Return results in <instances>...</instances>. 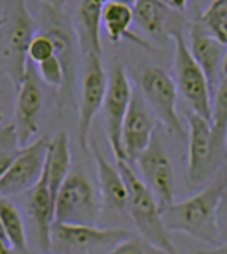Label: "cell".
<instances>
[{"mask_svg": "<svg viewBox=\"0 0 227 254\" xmlns=\"http://www.w3.org/2000/svg\"><path fill=\"white\" fill-rule=\"evenodd\" d=\"M227 188V173L219 175L195 195L173 202L162 210V219L169 232H179L202 243L219 245L216 211Z\"/></svg>", "mask_w": 227, "mask_h": 254, "instance_id": "obj_1", "label": "cell"}, {"mask_svg": "<svg viewBox=\"0 0 227 254\" xmlns=\"http://www.w3.org/2000/svg\"><path fill=\"white\" fill-rule=\"evenodd\" d=\"M116 165L126 181L129 202L127 213L135 224L138 234L146 242L154 245L166 254H179L175 243L171 242L170 232L162 219V211L153 192L146 188L143 180L138 177L134 167L124 161H116Z\"/></svg>", "mask_w": 227, "mask_h": 254, "instance_id": "obj_2", "label": "cell"}, {"mask_svg": "<svg viewBox=\"0 0 227 254\" xmlns=\"http://www.w3.org/2000/svg\"><path fill=\"white\" fill-rule=\"evenodd\" d=\"M102 198L92 183L72 172L60 186L54 205V222L68 226H97Z\"/></svg>", "mask_w": 227, "mask_h": 254, "instance_id": "obj_3", "label": "cell"}, {"mask_svg": "<svg viewBox=\"0 0 227 254\" xmlns=\"http://www.w3.org/2000/svg\"><path fill=\"white\" fill-rule=\"evenodd\" d=\"M170 38L173 40L175 45L173 68L176 89L189 103L192 113L211 123V97L213 94H211L208 79L202 67L192 58L183 30H175Z\"/></svg>", "mask_w": 227, "mask_h": 254, "instance_id": "obj_4", "label": "cell"}, {"mask_svg": "<svg viewBox=\"0 0 227 254\" xmlns=\"http://www.w3.org/2000/svg\"><path fill=\"white\" fill-rule=\"evenodd\" d=\"M132 234L127 229H100L97 226H68L54 222L51 254H108Z\"/></svg>", "mask_w": 227, "mask_h": 254, "instance_id": "obj_5", "label": "cell"}, {"mask_svg": "<svg viewBox=\"0 0 227 254\" xmlns=\"http://www.w3.org/2000/svg\"><path fill=\"white\" fill-rule=\"evenodd\" d=\"M140 92L167 132L184 140L187 137V132L176 110L178 89L175 79L166 70L159 67H150L143 70L142 76H140Z\"/></svg>", "mask_w": 227, "mask_h": 254, "instance_id": "obj_6", "label": "cell"}, {"mask_svg": "<svg viewBox=\"0 0 227 254\" xmlns=\"http://www.w3.org/2000/svg\"><path fill=\"white\" fill-rule=\"evenodd\" d=\"M37 26L38 32H43L48 37H51L54 43V50L59 61L62 62L65 70V89L60 94V102L59 105L64 107V102L67 97L72 95V87H73V79H75V64H76V46L78 38L76 32L72 21L64 11L54 10L46 5H40L37 14Z\"/></svg>", "mask_w": 227, "mask_h": 254, "instance_id": "obj_7", "label": "cell"}, {"mask_svg": "<svg viewBox=\"0 0 227 254\" xmlns=\"http://www.w3.org/2000/svg\"><path fill=\"white\" fill-rule=\"evenodd\" d=\"M132 95H134V87L130 84L126 68L121 62H114L108 73L104 110L110 148H112L116 161L124 162H126V156H124L122 149V124L130 107Z\"/></svg>", "mask_w": 227, "mask_h": 254, "instance_id": "obj_8", "label": "cell"}, {"mask_svg": "<svg viewBox=\"0 0 227 254\" xmlns=\"http://www.w3.org/2000/svg\"><path fill=\"white\" fill-rule=\"evenodd\" d=\"M142 172V180L151 190L161 211L175 202V173L167 149L156 130L151 143L135 161Z\"/></svg>", "mask_w": 227, "mask_h": 254, "instance_id": "obj_9", "label": "cell"}, {"mask_svg": "<svg viewBox=\"0 0 227 254\" xmlns=\"http://www.w3.org/2000/svg\"><path fill=\"white\" fill-rule=\"evenodd\" d=\"M108 84V73L99 56L84 58V75L81 81V100L78 107V141L86 154H89V133L94 119L104 107Z\"/></svg>", "mask_w": 227, "mask_h": 254, "instance_id": "obj_10", "label": "cell"}, {"mask_svg": "<svg viewBox=\"0 0 227 254\" xmlns=\"http://www.w3.org/2000/svg\"><path fill=\"white\" fill-rule=\"evenodd\" d=\"M48 143V135H42L18 151L8 172L0 180V197L10 198L34 189L45 170Z\"/></svg>", "mask_w": 227, "mask_h": 254, "instance_id": "obj_11", "label": "cell"}, {"mask_svg": "<svg viewBox=\"0 0 227 254\" xmlns=\"http://www.w3.org/2000/svg\"><path fill=\"white\" fill-rule=\"evenodd\" d=\"M38 32L37 19L30 14L26 0H16L13 10V18L6 30V46H5V70L11 78L14 87H19L22 76L26 73L29 58V45Z\"/></svg>", "mask_w": 227, "mask_h": 254, "instance_id": "obj_12", "label": "cell"}, {"mask_svg": "<svg viewBox=\"0 0 227 254\" xmlns=\"http://www.w3.org/2000/svg\"><path fill=\"white\" fill-rule=\"evenodd\" d=\"M187 126V178L194 185H202L213 175L221 156L213 143L211 123L191 111Z\"/></svg>", "mask_w": 227, "mask_h": 254, "instance_id": "obj_13", "label": "cell"}, {"mask_svg": "<svg viewBox=\"0 0 227 254\" xmlns=\"http://www.w3.org/2000/svg\"><path fill=\"white\" fill-rule=\"evenodd\" d=\"M38 73L34 64L29 61L26 73L22 76V81L16 89V108H14V129H16V137L19 148H26L30 145L38 133L40 127V115L43 108V91L40 81H38Z\"/></svg>", "mask_w": 227, "mask_h": 254, "instance_id": "obj_14", "label": "cell"}, {"mask_svg": "<svg viewBox=\"0 0 227 254\" xmlns=\"http://www.w3.org/2000/svg\"><path fill=\"white\" fill-rule=\"evenodd\" d=\"M158 118L148 107L140 89H134L130 107L122 124V149L126 162L134 165L138 156L148 148L158 130Z\"/></svg>", "mask_w": 227, "mask_h": 254, "instance_id": "obj_15", "label": "cell"}, {"mask_svg": "<svg viewBox=\"0 0 227 254\" xmlns=\"http://www.w3.org/2000/svg\"><path fill=\"white\" fill-rule=\"evenodd\" d=\"M187 46H189L195 62L202 67L203 73L208 79L211 94H213L223 76L221 67L227 46L219 43L215 37H211L199 21L194 22L189 29V43H187Z\"/></svg>", "mask_w": 227, "mask_h": 254, "instance_id": "obj_16", "label": "cell"}, {"mask_svg": "<svg viewBox=\"0 0 227 254\" xmlns=\"http://www.w3.org/2000/svg\"><path fill=\"white\" fill-rule=\"evenodd\" d=\"M89 153L96 162L102 202L107 205V208L113 211H127L129 192L118 165H113L100 153L97 143L94 140L89 141Z\"/></svg>", "mask_w": 227, "mask_h": 254, "instance_id": "obj_17", "label": "cell"}, {"mask_svg": "<svg viewBox=\"0 0 227 254\" xmlns=\"http://www.w3.org/2000/svg\"><path fill=\"white\" fill-rule=\"evenodd\" d=\"M107 0H81L76 10V38L83 58H102V11Z\"/></svg>", "mask_w": 227, "mask_h": 254, "instance_id": "obj_18", "label": "cell"}, {"mask_svg": "<svg viewBox=\"0 0 227 254\" xmlns=\"http://www.w3.org/2000/svg\"><path fill=\"white\" fill-rule=\"evenodd\" d=\"M54 205H56V198H54L50 189L46 172L43 170L40 181L37 183L32 189V192H30L29 213H30V218L35 222L38 242H40V246L45 253H50L51 229L54 224Z\"/></svg>", "mask_w": 227, "mask_h": 254, "instance_id": "obj_19", "label": "cell"}, {"mask_svg": "<svg viewBox=\"0 0 227 254\" xmlns=\"http://www.w3.org/2000/svg\"><path fill=\"white\" fill-rule=\"evenodd\" d=\"M134 22V8L132 6L113 2L105 3L104 11H102V26L105 27L110 42L113 45H118L122 40H129V42L142 46L145 50H153L150 43L145 42L143 38L137 37L130 30Z\"/></svg>", "mask_w": 227, "mask_h": 254, "instance_id": "obj_20", "label": "cell"}, {"mask_svg": "<svg viewBox=\"0 0 227 254\" xmlns=\"http://www.w3.org/2000/svg\"><path fill=\"white\" fill-rule=\"evenodd\" d=\"M132 8H134V21L148 35L164 40L170 38V35L178 30V27L171 24L173 11L158 0H137Z\"/></svg>", "mask_w": 227, "mask_h": 254, "instance_id": "obj_21", "label": "cell"}, {"mask_svg": "<svg viewBox=\"0 0 227 254\" xmlns=\"http://www.w3.org/2000/svg\"><path fill=\"white\" fill-rule=\"evenodd\" d=\"M45 172L48 177L50 189L56 198L60 186L72 173V151H70V140L67 132H59L54 138H50Z\"/></svg>", "mask_w": 227, "mask_h": 254, "instance_id": "obj_22", "label": "cell"}, {"mask_svg": "<svg viewBox=\"0 0 227 254\" xmlns=\"http://www.w3.org/2000/svg\"><path fill=\"white\" fill-rule=\"evenodd\" d=\"M0 222L5 230L6 240L13 251H27V234L21 213L16 206L10 202V198L0 197Z\"/></svg>", "mask_w": 227, "mask_h": 254, "instance_id": "obj_23", "label": "cell"}, {"mask_svg": "<svg viewBox=\"0 0 227 254\" xmlns=\"http://www.w3.org/2000/svg\"><path fill=\"white\" fill-rule=\"evenodd\" d=\"M211 129H213V143L218 154H227V76L221 78L211 99Z\"/></svg>", "mask_w": 227, "mask_h": 254, "instance_id": "obj_24", "label": "cell"}, {"mask_svg": "<svg viewBox=\"0 0 227 254\" xmlns=\"http://www.w3.org/2000/svg\"><path fill=\"white\" fill-rule=\"evenodd\" d=\"M199 22L211 37L227 46V0H213L202 13Z\"/></svg>", "mask_w": 227, "mask_h": 254, "instance_id": "obj_25", "label": "cell"}, {"mask_svg": "<svg viewBox=\"0 0 227 254\" xmlns=\"http://www.w3.org/2000/svg\"><path fill=\"white\" fill-rule=\"evenodd\" d=\"M37 73L42 81H45L48 86L57 89L59 95L65 89V70L57 56H53L51 59L45 61L37 65Z\"/></svg>", "mask_w": 227, "mask_h": 254, "instance_id": "obj_26", "label": "cell"}, {"mask_svg": "<svg viewBox=\"0 0 227 254\" xmlns=\"http://www.w3.org/2000/svg\"><path fill=\"white\" fill-rule=\"evenodd\" d=\"M54 54H56V50H54V43L51 37L43 34V32H37L29 45V51H27V58L30 59V62L38 65V64L51 59Z\"/></svg>", "mask_w": 227, "mask_h": 254, "instance_id": "obj_27", "label": "cell"}, {"mask_svg": "<svg viewBox=\"0 0 227 254\" xmlns=\"http://www.w3.org/2000/svg\"><path fill=\"white\" fill-rule=\"evenodd\" d=\"M108 254H166L154 245L146 242L140 235H132L126 242L119 243L116 248H113Z\"/></svg>", "mask_w": 227, "mask_h": 254, "instance_id": "obj_28", "label": "cell"}, {"mask_svg": "<svg viewBox=\"0 0 227 254\" xmlns=\"http://www.w3.org/2000/svg\"><path fill=\"white\" fill-rule=\"evenodd\" d=\"M216 224H218V240L219 245H227V188L223 194L221 202H219L216 211Z\"/></svg>", "mask_w": 227, "mask_h": 254, "instance_id": "obj_29", "label": "cell"}, {"mask_svg": "<svg viewBox=\"0 0 227 254\" xmlns=\"http://www.w3.org/2000/svg\"><path fill=\"white\" fill-rule=\"evenodd\" d=\"M16 154L18 153H3V154H0V180H2L5 177V173L8 172V169L11 167Z\"/></svg>", "mask_w": 227, "mask_h": 254, "instance_id": "obj_30", "label": "cell"}, {"mask_svg": "<svg viewBox=\"0 0 227 254\" xmlns=\"http://www.w3.org/2000/svg\"><path fill=\"white\" fill-rule=\"evenodd\" d=\"M158 2H161L162 5H166L171 11L183 13V11H186L189 0H158Z\"/></svg>", "mask_w": 227, "mask_h": 254, "instance_id": "obj_31", "label": "cell"}, {"mask_svg": "<svg viewBox=\"0 0 227 254\" xmlns=\"http://www.w3.org/2000/svg\"><path fill=\"white\" fill-rule=\"evenodd\" d=\"M68 0H40L42 5H46L50 8H54V10H59V11H64V6L67 5Z\"/></svg>", "mask_w": 227, "mask_h": 254, "instance_id": "obj_32", "label": "cell"}, {"mask_svg": "<svg viewBox=\"0 0 227 254\" xmlns=\"http://www.w3.org/2000/svg\"><path fill=\"white\" fill-rule=\"evenodd\" d=\"M195 254H227V245H221L216 246L213 250H207V251H199Z\"/></svg>", "mask_w": 227, "mask_h": 254, "instance_id": "obj_33", "label": "cell"}, {"mask_svg": "<svg viewBox=\"0 0 227 254\" xmlns=\"http://www.w3.org/2000/svg\"><path fill=\"white\" fill-rule=\"evenodd\" d=\"M0 254H11L10 245L6 242H3V240H0Z\"/></svg>", "mask_w": 227, "mask_h": 254, "instance_id": "obj_34", "label": "cell"}, {"mask_svg": "<svg viewBox=\"0 0 227 254\" xmlns=\"http://www.w3.org/2000/svg\"><path fill=\"white\" fill-rule=\"evenodd\" d=\"M107 2H113V3H122V5H129L134 6L137 0H107Z\"/></svg>", "mask_w": 227, "mask_h": 254, "instance_id": "obj_35", "label": "cell"}, {"mask_svg": "<svg viewBox=\"0 0 227 254\" xmlns=\"http://www.w3.org/2000/svg\"><path fill=\"white\" fill-rule=\"evenodd\" d=\"M221 75H223V78H224V76H227V51H226L224 61H223V67H221Z\"/></svg>", "mask_w": 227, "mask_h": 254, "instance_id": "obj_36", "label": "cell"}, {"mask_svg": "<svg viewBox=\"0 0 227 254\" xmlns=\"http://www.w3.org/2000/svg\"><path fill=\"white\" fill-rule=\"evenodd\" d=\"M0 240H3V242L8 243V240H6V235H5V230L2 227V222H0Z\"/></svg>", "mask_w": 227, "mask_h": 254, "instance_id": "obj_37", "label": "cell"}, {"mask_svg": "<svg viewBox=\"0 0 227 254\" xmlns=\"http://www.w3.org/2000/svg\"><path fill=\"white\" fill-rule=\"evenodd\" d=\"M6 21H8V18H5V16H0V29H2V27H5Z\"/></svg>", "mask_w": 227, "mask_h": 254, "instance_id": "obj_38", "label": "cell"}, {"mask_svg": "<svg viewBox=\"0 0 227 254\" xmlns=\"http://www.w3.org/2000/svg\"><path fill=\"white\" fill-rule=\"evenodd\" d=\"M2 119H3V113H2V110H0V123H2Z\"/></svg>", "mask_w": 227, "mask_h": 254, "instance_id": "obj_39", "label": "cell"}, {"mask_svg": "<svg viewBox=\"0 0 227 254\" xmlns=\"http://www.w3.org/2000/svg\"><path fill=\"white\" fill-rule=\"evenodd\" d=\"M0 11H2V2H0Z\"/></svg>", "mask_w": 227, "mask_h": 254, "instance_id": "obj_40", "label": "cell"}, {"mask_svg": "<svg viewBox=\"0 0 227 254\" xmlns=\"http://www.w3.org/2000/svg\"><path fill=\"white\" fill-rule=\"evenodd\" d=\"M226 149H227V138H226Z\"/></svg>", "mask_w": 227, "mask_h": 254, "instance_id": "obj_41", "label": "cell"}]
</instances>
